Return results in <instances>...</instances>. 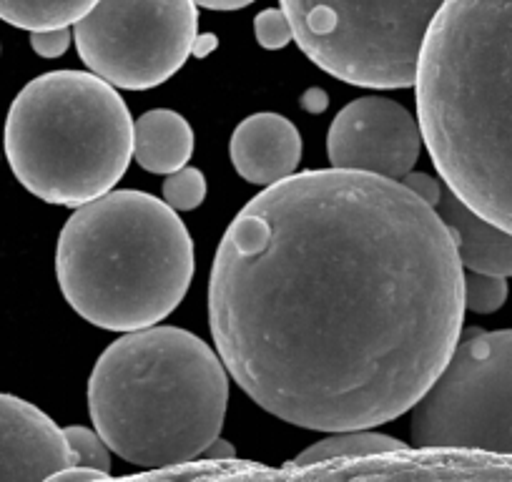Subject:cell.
<instances>
[{
	"mask_svg": "<svg viewBox=\"0 0 512 482\" xmlns=\"http://www.w3.org/2000/svg\"><path fill=\"white\" fill-rule=\"evenodd\" d=\"M412 440L425 450L512 457V329L472 332L412 407Z\"/></svg>",
	"mask_w": 512,
	"mask_h": 482,
	"instance_id": "obj_7",
	"label": "cell"
},
{
	"mask_svg": "<svg viewBox=\"0 0 512 482\" xmlns=\"http://www.w3.org/2000/svg\"><path fill=\"white\" fill-rule=\"evenodd\" d=\"M226 372L289 425L354 432L410 412L460 344L465 269L402 181L294 174L236 214L209 279Z\"/></svg>",
	"mask_w": 512,
	"mask_h": 482,
	"instance_id": "obj_1",
	"label": "cell"
},
{
	"mask_svg": "<svg viewBox=\"0 0 512 482\" xmlns=\"http://www.w3.org/2000/svg\"><path fill=\"white\" fill-rule=\"evenodd\" d=\"M196 8H206V11H239V8L251 6L254 0H194Z\"/></svg>",
	"mask_w": 512,
	"mask_h": 482,
	"instance_id": "obj_24",
	"label": "cell"
},
{
	"mask_svg": "<svg viewBox=\"0 0 512 482\" xmlns=\"http://www.w3.org/2000/svg\"><path fill=\"white\" fill-rule=\"evenodd\" d=\"M507 279L490 274H465V309L477 314H492L507 302Z\"/></svg>",
	"mask_w": 512,
	"mask_h": 482,
	"instance_id": "obj_17",
	"label": "cell"
},
{
	"mask_svg": "<svg viewBox=\"0 0 512 482\" xmlns=\"http://www.w3.org/2000/svg\"><path fill=\"white\" fill-rule=\"evenodd\" d=\"M6 156L16 179L46 204L86 206L111 194L134 156V118L103 78L51 71L11 103Z\"/></svg>",
	"mask_w": 512,
	"mask_h": 482,
	"instance_id": "obj_5",
	"label": "cell"
},
{
	"mask_svg": "<svg viewBox=\"0 0 512 482\" xmlns=\"http://www.w3.org/2000/svg\"><path fill=\"white\" fill-rule=\"evenodd\" d=\"M327 103L329 98L322 88H309V91L302 96V106L307 108L309 113H322L324 108H327Z\"/></svg>",
	"mask_w": 512,
	"mask_h": 482,
	"instance_id": "obj_25",
	"label": "cell"
},
{
	"mask_svg": "<svg viewBox=\"0 0 512 482\" xmlns=\"http://www.w3.org/2000/svg\"><path fill=\"white\" fill-rule=\"evenodd\" d=\"M229 154L241 179L269 189L294 176L302 161V136L279 113H254L234 129Z\"/></svg>",
	"mask_w": 512,
	"mask_h": 482,
	"instance_id": "obj_11",
	"label": "cell"
},
{
	"mask_svg": "<svg viewBox=\"0 0 512 482\" xmlns=\"http://www.w3.org/2000/svg\"><path fill=\"white\" fill-rule=\"evenodd\" d=\"M400 450H407V445L390 435H379V432H369V430L334 432V435L324 437V440L314 442L312 447H307V450L294 460V465H317V462H332V460H357V457L387 455V452H400Z\"/></svg>",
	"mask_w": 512,
	"mask_h": 482,
	"instance_id": "obj_15",
	"label": "cell"
},
{
	"mask_svg": "<svg viewBox=\"0 0 512 482\" xmlns=\"http://www.w3.org/2000/svg\"><path fill=\"white\" fill-rule=\"evenodd\" d=\"M254 36L256 43L267 51H279L294 41L292 23L282 8H267L254 18Z\"/></svg>",
	"mask_w": 512,
	"mask_h": 482,
	"instance_id": "obj_19",
	"label": "cell"
},
{
	"mask_svg": "<svg viewBox=\"0 0 512 482\" xmlns=\"http://www.w3.org/2000/svg\"><path fill=\"white\" fill-rule=\"evenodd\" d=\"M68 447H71L73 457H76L78 467H88L101 475H111V455H108V445L101 440L96 430L88 427H63Z\"/></svg>",
	"mask_w": 512,
	"mask_h": 482,
	"instance_id": "obj_16",
	"label": "cell"
},
{
	"mask_svg": "<svg viewBox=\"0 0 512 482\" xmlns=\"http://www.w3.org/2000/svg\"><path fill=\"white\" fill-rule=\"evenodd\" d=\"M78 467L61 427L21 397L0 392V482H46Z\"/></svg>",
	"mask_w": 512,
	"mask_h": 482,
	"instance_id": "obj_10",
	"label": "cell"
},
{
	"mask_svg": "<svg viewBox=\"0 0 512 482\" xmlns=\"http://www.w3.org/2000/svg\"><path fill=\"white\" fill-rule=\"evenodd\" d=\"M415 96L447 189L512 234V0H447L422 46Z\"/></svg>",
	"mask_w": 512,
	"mask_h": 482,
	"instance_id": "obj_2",
	"label": "cell"
},
{
	"mask_svg": "<svg viewBox=\"0 0 512 482\" xmlns=\"http://www.w3.org/2000/svg\"><path fill=\"white\" fill-rule=\"evenodd\" d=\"M435 211L450 229L462 269L502 279L512 277V234L467 209L445 184Z\"/></svg>",
	"mask_w": 512,
	"mask_h": 482,
	"instance_id": "obj_12",
	"label": "cell"
},
{
	"mask_svg": "<svg viewBox=\"0 0 512 482\" xmlns=\"http://www.w3.org/2000/svg\"><path fill=\"white\" fill-rule=\"evenodd\" d=\"M98 0H0V21L41 33L71 28L93 11Z\"/></svg>",
	"mask_w": 512,
	"mask_h": 482,
	"instance_id": "obj_14",
	"label": "cell"
},
{
	"mask_svg": "<svg viewBox=\"0 0 512 482\" xmlns=\"http://www.w3.org/2000/svg\"><path fill=\"white\" fill-rule=\"evenodd\" d=\"M279 3L294 41L329 76L364 88H410L432 21L447 0Z\"/></svg>",
	"mask_w": 512,
	"mask_h": 482,
	"instance_id": "obj_6",
	"label": "cell"
},
{
	"mask_svg": "<svg viewBox=\"0 0 512 482\" xmlns=\"http://www.w3.org/2000/svg\"><path fill=\"white\" fill-rule=\"evenodd\" d=\"M56 277L86 322L141 332L184 302L194 279V241L166 201L144 191H111L66 221Z\"/></svg>",
	"mask_w": 512,
	"mask_h": 482,
	"instance_id": "obj_4",
	"label": "cell"
},
{
	"mask_svg": "<svg viewBox=\"0 0 512 482\" xmlns=\"http://www.w3.org/2000/svg\"><path fill=\"white\" fill-rule=\"evenodd\" d=\"M229 372L196 334L176 327L128 332L98 357L88 410L108 450L149 470L189 465L219 440Z\"/></svg>",
	"mask_w": 512,
	"mask_h": 482,
	"instance_id": "obj_3",
	"label": "cell"
},
{
	"mask_svg": "<svg viewBox=\"0 0 512 482\" xmlns=\"http://www.w3.org/2000/svg\"><path fill=\"white\" fill-rule=\"evenodd\" d=\"M201 460H209V462H229V460H236V450L229 445L226 440H216L211 442L209 447H206V452L201 455Z\"/></svg>",
	"mask_w": 512,
	"mask_h": 482,
	"instance_id": "obj_23",
	"label": "cell"
},
{
	"mask_svg": "<svg viewBox=\"0 0 512 482\" xmlns=\"http://www.w3.org/2000/svg\"><path fill=\"white\" fill-rule=\"evenodd\" d=\"M422 131L402 103L364 96L344 106L329 126L327 154L334 169L405 181L420 159Z\"/></svg>",
	"mask_w": 512,
	"mask_h": 482,
	"instance_id": "obj_9",
	"label": "cell"
},
{
	"mask_svg": "<svg viewBox=\"0 0 512 482\" xmlns=\"http://www.w3.org/2000/svg\"><path fill=\"white\" fill-rule=\"evenodd\" d=\"M73 31L71 28H56V31L31 33V48L41 58H61L71 48Z\"/></svg>",
	"mask_w": 512,
	"mask_h": 482,
	"instance_id": "obj_20",
	"label": "cell"
},
{
	"mask_svg": "<svg viewBox=\"0 0 512 482\" xmlns=\"http://www.w3.org/2000/svg\"><path fill=\"white\" fill-rule=\"evenodd\" d=\"M199 36L194 0H98L73 26L78 56L108 86L146 91L176 76Z\"/></svg>",
	"mask_w": 512,
	"mask_h": 482,
	"instance_id": "obj_8",
	"label": "cell"
},
{
	"mask_svg": "<svg viewBox=\"0 0 512 482\" xmlns=\"http://www.w3.org/2000/svg\"><path fill=\"white\" fill-rule=\"evenodd\" d=\"M194 154V131L181 113L154 108L134 124V156L151 174H176Z\"/></svg>",
	"mask_w": 512,
	"mask_h": 482,
	"instance_id": "obj_13",
	"label": "cell"
},
{
	"mask_svg": "<svg viewBox=\"0 0 512 482\" xmlns=\"http://www.w3.org/2000/svg\"><path fill=\"white\" fill-rule=\"evenodd\" d=\"M216 46H219V38H216L214 33H204V36H196L194 48H191V56L206 58V56H211V51H216Z\"/></svg>",
	"mask_w": 512,
	"mask_h": 482,
	"instance_id": "obj_26",
	"label": "cell"
},
{
	"mask_svg": "<svg viewBox=\"0 0 512 482\" xmlns=\"http://www.w3.org/2000/svg\"><path fill=\"white\" fill-rule=\"evenodd\" d=\"M108 475H101L96 470H88V467H66V470L56 472V475L48 477L46 482H101Z\"/></svg>",
	"mask_w": 512,
	"mask_h": 482,
	"instance_id": "obj_22",
	"label": "cell"
},
{
	"mask_svg": "<svg viewBox=\"0 0 512 482\" xmlns=\"http://www.w3.org/2000/svg\"><path fill=\"white\" fill-rule=\"evenodd\" d=\"M206 199V179L194 166H184L164 181V201L174 211H191Z\"/></svg>",
	"mask_w": 512,
	"mask_h": 482,
	"instance_id": "obj_18",
	"label": "cell"
},
{
	"mask_svg": "<svg viewBox=\"0 0 512 482\" xmlns=\"http://www.w3.org/2000/svg\"><path fill=\"white\" fill-rule=\"evenodd\" d=\"M402 184L407 186V189L415 191L417 196H420L422 201H427L430 206H437V201H440V194H442V184L437 179H432V176L427 174H410L407 176Z\"/></svg>",
	"mask_w": 512,
	"mask_h": 482,
	"instance_id": "obj_21",
	"label": "cell"
}]
</instances>
